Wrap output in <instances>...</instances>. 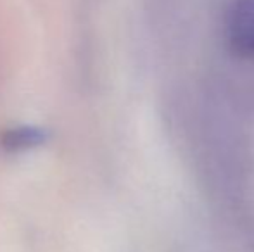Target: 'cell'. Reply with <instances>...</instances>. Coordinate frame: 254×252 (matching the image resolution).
<instances>
[{
  "label": "cell",
  "mask_w": 254,
  "mask_h": 252,
  "mask_svg": "<svg viewBox=\"0 0 254 252\" xmlns=\"http://www.w3.org/2000/svg\"><path fill=\"white\" fill-rule=\"evenodd\" d=\"M47 140V131L37 126H17L5 131L0 138V145L7 152H24L40 147Z\"/></svg>",
  "instance_id": "cell-2"
},
{
  "label": "cell",
  "mask_w": 254,
  "mask_h": 252,
  "mask_svg": "<svg viewBox=\"0 0 254 252\" xmlns=\"http://www.w3.org/2000/svg\"><path fill=\"white\" fill-rule=\"evenodd\" d=\"M225 38L237 55L254 61V0H234L225 17Z\"/></svg>",
  "instance_id": "cell-1"
}]
</instances>
